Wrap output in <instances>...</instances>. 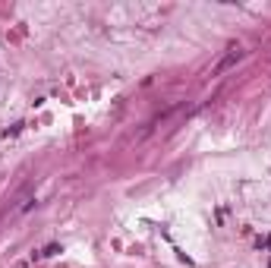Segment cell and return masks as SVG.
Returning a JSON list of instances; mask_svg holds the SVG:
<instances>
[{"mask_svg":"<svg viewBox=\"0 0 271 268\" xmlns=\"http://www.w3.org/2000/svg\"><path fill=\"white\" fill-rule=\"evenodd\" d=\"M240 57H243V51H240V48H230V54H227V57H224V60L215 66V73H224V69H230L233 63L240 60Z\"/></svg>","mask_w":271,"mask_h":268,"instance_id":"cell-1","label":"cell"}]
</instances>
